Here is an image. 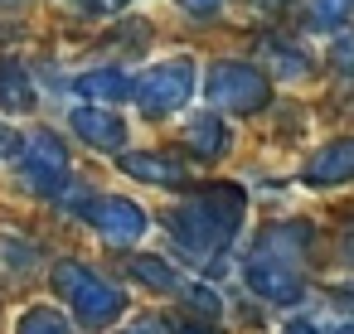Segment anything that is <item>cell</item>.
I'll return each mask as SVG.
<instances>
[{
    "label": "cell",
    "instance_id": "1",
    "mask_svg": "<svg viewBox=\"0 0 354 334\" xmlns=\"http://www.w3.org/2000/svg\"><path fill=\"white\" fill-rule=\"evenodd\" d=\"M243 208H248V194L238 184H214V189H199L189 194L185 204H175L165 213V228L175 237V247L189 257V262H204V266H218L238 237V223H243Z\"/></svg>",
    "mask_w": 354,
    "mask_h": 334
},
{
    "label": "cell",
    "instance_id": "2",
    "mask_svg": "<svg viewBox=\"0 0 354 334\" xmlns=\"http://www.w3.org/2000/svg\"><path fill=\"white\" fill-rule=\"evenodd\" d=\"M306 252H310V228H301V223H272L248 247L243 281L267 305H281V310L301 305L306 300Z\"/></svg>",
    "mask_w": 354,
    "mask_h": 334
},
{
    "label": "cell",
    "instance_id": "3",
    "mask_svg": "<svg viewBox=\"0 0 354 334\" xmlns=\"http://www.w3.org/2000/svg\"><path fill=\"white\" fill-rule=\"evenodd\" d=\"M54 291H59V300H68V310L83 329H102L122 315V291L83 262H59L54 266Z\"/></svg>",
    "mask_w": 354,
    "mask_h": 334
},
{
    "label": "cell",
    "instance_id": "4",
    "mask_svg": "<svg viewBox=\"0 0 354 334\" xmlns=\"http://www.w3.org/2000/svg\"><path fill=\"white\" fill-rule=\"evenodd\" d=\"M189 92H194V63L189 59H160L156 68H146L131 83L127 97H136V107L146 117H170L189 102Z\"/></svg>",
    "mask_w": 354,
    "mask_h": 334
},
{
    "label": "cell",
    "instance_id": "5",
    "mask_svg": "<svg viewBox=\"0 0 354 334\" xmlns=\"http://www.w3.org/2000/svg\"><path fill=\"white\" fill-rule=\"evenodd\" d=\"M209 102L218 107V112H257V107H267V97H272V83H267V73L262 68H252V63H214V73H209Z\"/></svg>",
    "mask_w": 354,
    "mask_h": 334
},
{
    "label": "cell",
    "instance_id": "6",
    "mask_svg": "<svg viewBox=\"0 0 354 334\" xmlns=\"http://www.w3.org/2000/svg\"><path fill=\"white\" fill-rule=\"evenodd\" d=\"M20 184L35 194H64L68 184V146L54 131H35L30 141H20Z\"/></svg>",
    "mask_w": 354,
    "mask_h": 334
},
{
    "label": "cell",
    "instance_id": "7",
    "mask_svg": "<svg viewBox=\"0 0 354 334\" xmlns=\"http://www.w3.org/2000/svg\"><path fill=\"white\" fill-rule=\"evenodd\" d=\"M88 223L97 228V237H102L107 247H136V242L146 237V228H151L146 208L131 204V199H122V194L93 199V204H88Z\"/></svg>",
    "mask_w": 354,
    "mask_h": 334
},
{
    "label": "cell",
    "instance_id": "8",
    "mask_svg": "<svg viewBox=\"0 0 354 334\" xmlns=\"http://www.w3.org/2000/svg\"><path fill=\"white\" fill-rule=\"evenodd\" d=\"M73 131L83 136V146H93V150H107V155H117L122 146H127V121L117 117V112H107V107H73Z\"/></svg>",
    "mask_w": 354,
    "mask_h": 334
},
{
    "label": "cell",
    "instance_id": "9",
    "mask_svg": "<svg viewBox=\"0 0 354 334\" xmlns=\"http://www.w3.org/2000/svg\"><path fill=\"white\" fill-rule=\"evenodd\" d=\"M122 170L141 184H156V189H185L189 184V170L160 150H131V155H122Z\"/></svg>",
    "mask_w": 354,
    "mask_h": 334
},
{
    "label": "cell",
    "instance_id": "10",
    "mask_svg": "<svg viewBox=\"0 0 354 334\" xmlns=\"http://www.w3.org/2000/svg\"><path fill=\"white\" fill-rule=\"evenodd\" d=\"M354 175V141H330L325 150H315V160L306 165V184L310 189H330V184H344Z\"/></svg>",
    "mask_w": 354,
    "mask_h": 334
},
{
    "label": "cell",
    "instance_id": "11",
    "mask_svg": "<svg viewBox=\"0 0 354 334\" xmlns=\"http://www.w3.org/2000/svg\"><path fill=\"white\" fill-rule=\"evenodd\" d=\"M73 92L88 102V107H112L131 92V78L122 68H93V73H78L73 78Z\"/></svg>",
    "mask_w": 354,
    "mask_h": 334
},
{
    "label": "cell",
    "instance_id": "12",
    "mask_svg": "<svg viewBox=\"0 0 354 334\" xmlns=\"http://www.w3.org/2000/svg\"><path fill=\"white\" fill-rule=\"evenodd\" d=\"M185 141H189V150H194L199 160H218V155L228 150V126H223L214 112H199V117L185 126Z\"/></svg>",
    "mask_w": 354,
    "mask_h": 334
},
{
    "label": "cell",
    "instance_id": "13",
    "mask_svg": "<svg viewBox=\"0 0 354 334\" xmlns=\"http://www.w3.org/2000/svg\"><path fill=\"white\" fill-rule=\"evenodd\" d=\"M0 102H6L10 112H30V107H35L30 73H25V63H15V59L0 63Z\"/></svg>",
    "mask_w": 354,
    "mask_h": 334
},
{
    "label": "cell",
    "instance_id": "14",
    "mask_svg": "<svg viewBox=\"0 0 354 334\" xmlns=\"http://www.w3.org/2000/svg\"><path fill=\"white\" fill-rule=\"evenodd\" d=\"M262 54L272 59L277 78H286V83H296V78H306V73H310V59H306L296 44H286V39H262Z\"/></svg>",
    "mask_w": 354,
    "mask_h": 334
},
{
    "label": "cell",
    "instance_id": "15",
    "mask_svg": "<svg viewBox=\"0 0 354 334\" xmlns=\"http://www.w3.org/2000/svg\"><path fill=\"white\" fill-rule=\"evenodd\" d=\"M131 276L146 281L151 291H175V295L185 291V276H180L170 262H160V257H136V262H131Z\"/></svg>",
    "mask_w": 354,
    "mask_h": 334
},
{
    "label": "cell",
    "instance_id": "16",
    "mask_svg": "<svg viewBox=\"0 0 354 334\" xmlns=\"http://www.w3.org/2000/svg\"><path fill=\"white\" fill-rule=\"evenodd\" d=\"M15 334H73V324H68L59 310H49V305H30V310L20 315Z\"/></svg>",
    "mask_w": 354,
    "mask_h": 334
},
{
    "label": "cell",
    "instance_id": "17",
    "mask_svg": "<svg viewBox=\"0 0 354 334\" xmlns=\"http://www.w3.org/2000/svg\"><path fill=\"white\" fill-rule=\"evenodd\" d=\"M349 20V0H310V25L320 35H339Z\"/></svg>",
    "mask_w": 354,
    "mask_h": 334
},
{
    "label": "cell",
    "instance_id": "18",
    "mask_svg": "<svg viewBox=\"0 0 354 334\" xmlns=\"http://www.w3.org/2000/svg\"><path fill=\"white\" fill-rule=\"evenodd\" d=\"M117 334H170V324L160 320V315H136L131 324H122Z\"/></svg>",
    "mask_w": 354,
    "mask_h": 334
},
{
    "label": "cell",
    "instance_id": "19",
    "mask_svg": "<svg viewBox=\"0 0 354 334\" xmlns=\"http://www.w3.org/2000/svg\"><path fill=\"white\" fill-rule=\"evenodd\" d=\"M281 334H325V324L320 320H291V324H281Z\"/></svg>",
    "mask_w": 354,
    "mask_h": 334
},
{
    "label": "cell",
    "instance_id": "20",
    "mask_svg": "<svg viewBox=\"0 0 354 334\" xmlns=\"http://www.w3.org/2000/svg\"><path fill=\"white\" fill-rule=\"evenodd\" d=\"M15 150H20V136H15L6 121H0V160H6V155H15Z\"/></svg>",
    "mask_w": 354,
    "mask_h": 334
},
{
    "label": "cell",
    "instance_id": "21",
    "mask_svg": "<svg viewBox=\"0 0 354 334\" xmlns=\"http://www.w3.org/2000/svg\"><path fill=\"white\" fill-rule=\"evenodd\" d=\"M223 0H185V10H194V15H209V10H218Z\"/></svg>",
    "mask_w": 354,
    "mask_h": 334
},
{
    "label": "cell",
    "instance_id": "22",
    "mask_svg": "<svg viewBox=\"0 0 354 334\" xmlns=\"http://www.w3.org/2000/svg\"><path fill=\"white\" fill-rule=\"evenodd\" d=\"M180 334H214L209 324H180Z\"/></svg>",
    "mask_w": 354,
    "mask_h": 334
},
{
    "label": "cell",
    "instance_id": "23",
    "mask_svg": "<svg viewBox=\"0 0 354 334\" xmlns=\"http://www.w3.org/2000/svg\"><path fill=\"white\" fill-rule=\"evenodd\" d=\"M0 10H10V15H15V10H25V0H0Z\"/></svg>",
    "mask_w": 354,
    "mask_h": 334
}]
</instances>
